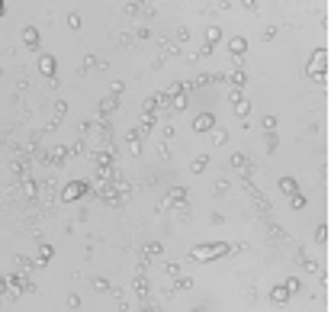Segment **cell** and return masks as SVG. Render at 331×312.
<instances>
[{"instance_id":"cell-20","label":"cell","mask_w":331,"mask_h":312,"mask_svg":"<svg viewBox=\"0 0 331 312\" xmlns=\"http://www.w3.org/2000/svg\"><path fill=\"white\" fill-rule=\"evenodd\" d=\"M228 52H231V58H244V52H248V39H244V35H235V39L228 42Z\"/></svg>"},{"instance_id":"cell-35","label":"cell","mask_w":331,"mask_h":312,"mask_svg":"<svg viewBox=\"0 0 331 312\" xmlns=\"http://www.w3.org/2000/svg\"><path fill=\"white\" fill-rule=\"evenodd\" d=\"M312 238H315L318 245H325V242H328V225H325V222H318V225H315V235H312Z\"/></svg>"},{"instance_id":"cell-50","label":"cell","mask_w":331,"mask_h":312,"mask_svg":"<svg viewBox=\"0 0 331 312\" xmlns=\"http://www.w3.org/2000/svg\"><path fill=\"white\" fill-rule=\"evenodd\" d=\"M225 190H228V181H225V177H219V181H216V193H225Z\"/></svg>"},{"instance_id":"cell-46","label":"cell","mask_w":331,"mask_h":312,"mask_svg":"<svg viewBox=\"0 0 331 312\" xmlns=\"http://www.w3.org/2000/svg\"><path fill=\"white\" fill-rule=\"evenodd\" d=\"M277 32H280L277 26H267V29L261 32V39H264V42H270V39H277Z\"/></svg>"},{"instance_id":"cell-17","label":"cell","mask_w":331,"mask_h":312,"mask_svg":"<svg viewBox=\"0 0 331 312\" xmlns=\"http://www.w3.org/2000/svg\"><path fill=\"white\" fill-rule=\"evenodd\" d=\"M39 71H42V74H45L48 81H52V77H55V71H58L55 55H42V52H39Z\"/></svg>"},{"instance_id":"cell-21","label":"cell","mask_w":331,"mask_h":312,"mask_svg":"<svg viewBox=\"0 0 331 312\" xmlns=\"http://www.w3.org/2000/svg\"><path fill=\"white\" fill-rule=\"evenodd\" d=\"M26 161H32V158H13V161H10V174H13L16 181H23V177H29V174H26V167H29Z\"/></svg>"},{"instance_id":"cell-49","label":"cell","mask_w":331,"mask_h":312,"mask_svg":"<svg viewBox=\"0 0 331 312\" xmlns=\"http://www.w3.org/2000/svg\"><path fill=\"white\" fill-rule=\"evenodd\" d=\"M68 26H71V29H81V13H71V16H68Z\"/></svg>"},{"instance_id":"cell-26","label":"cell","mask_w":331,"mask_h":312,"mask_svg":"<svg viewBox=\"0 0 331 312\" xmlns=\"http://www.w3.org/2000/svg\"><path fill=\"white\" fill-rule=\"evenodd\" d=\"M296 261H299V264H302V267L309 270V274H318V277H322V267H318V264H315L309 255H305V251H296Z\"/></svg>"},{"instance_id":"cell-15","label":"cell","mask_w":331,"mask_h":312,"mask_svg":"<svg viewBox=\"0 0 331 312\" xmlns=\"http://www.w3.org/2000/svg\"><path fill=\"white\" fill-rule=\"evenodd\" d=\"M167 200H170V206H187L190 190H187V187H170V190H167Z\"/></svg>"},{"instance_id":"cell-23","label":"cell","mask_w":331,"mask_h":312,"mask_svg":"<svg viewBox=\"0 0 331 312\" xmlns=\"http://www.w3.org/2000/svg\"><path fill=\"white\" fill-rule=\"evenodd\" d=\"M23 42H26L32 52H39V42H42V39H39V29H35V26H26V29H23Z\"/></svg>"},{"instance_id":"cell-1","label":"cell","mask_w":331,"mask_h":312,"mask_svg":"<svg viewBox=\"0 0 331 312\" xmlns=\"http://www.w3.org/2000/svg\"><path fill=\"white\" fill-rule=\"evenodd\" d=\"M228 251H231V245H225V242H203V245H193L187 258L190 261H219Z\"/></svg>"},{"instance_id":"cell-41","label":"cell","mask_w":331,"mask_h":312,"mask_svg":"<svg viewBox=\"0 0 331 312\" xmlns=\"http://www.w3.org/2000/svg\"><path fill=\"white\" fill-rule=\"evenodd\" d=\"M283 283H286V290H289V293H299V290H302V280H299V277H286Z\"/></svg>"},{"instance_id":"cell-18","label":"cell","mask_w":331,"mask_h":312,"mask_svg":"<svg viewBox=\"0 0 331 312\" xmlns=\"http://www.w3.org/2000/svg\"><path fill=\"white\" fill-rule=\"evenodd\" d=\"M225 81H228V84H231V87H235V90H241L244 84H248V71H244V68H231L228 74H225Z\"/></svg>"},{"instance_id":"cell-13","label":"cell","mask_w":331,"mask_h":312,"mask_svg":"<svg viewBox=\"0 0 331 312\" xmlns=\"http://www.w3.org/2000/svg\"><path fill=\"white\" fill-rule=\"evenodd\" d=\"M96 106H100V110H96V116H100V119H109V116L119 110V97H113V93H109V97H103Z\"/></svg>"},{"instance_id":"cell-4","label":"cell","mask_w":331,"mask_h":312,"mask_svg":"<svg viewBox=\"0 0 331 312\" xmlns=\"http://www.w3.org/2000/svg\"><path fill=\"white\" fill-rule=\"evenodd\" d=\"M71 158V148H65V145H55V148H48V151H39L35 154V164H42V167H61Z\"/></svg>"},{"instance_id":"cell-30","label":"cell","mask_w":331,"mask_h":312,"mask_svg":"<svg viewBox=\"0 0 331 312\" xmlns=\"http://www.w3.org/2000/svg\"><path fill=\"white\" fill-rule=\"evenodd\" d=\"M206 164H209V154H196V158L190 161V171H193V174H203Z\"/></svg>"},{"instance_id":"cell-5","label":"cell","mask_w":331,"mask_h":312,"mask_svg":"<svg viewBox=\"0 0 331 312\" xmlns=\"http://www.w3.org/2000/svg\"><path fill=\"white\" fill-rule=\"evenodd\" d=\"M87 193H93V187H90L87 181H81V177H77V181H71V184L61 187L58 200H61V203H77V200H84Z\"/></svg>"},{"instance_id":"cell-38","label":"cell","mask_w":331,"mask_h":312,"mask_svg":"<svg viewBox=\"0 0 331 312\" xmlns=\"http://www.w3.org/2000/svg\"><path fill=\"white\" fill-rule=\"evenodd\" d=\"M119 197H122V203H129V197H132V184H126V181H122V177H119Z\"/></svg>"},{"instance_id":"cell-34","label":"cell","mask_w":331,"mask_h":312,"mask_svg":"<svg viewBox=\"0 0 331 312\" xmlns=\"http://www.w3.org/2000/svg\"><path fill=\"white\" fill-rule=\"evenodd\" d=\"M225 142H228V132L222 126H216L212 129V145H225Z\"/></svg>"},{"instance_id":"cell-31","label":"cell","mask_w":331,"mask_h":312,"mask_svg":"<svg viewBox=\"0 0 331 312\" xmlns=\"http://www.w3.org/2000/svg\"><path fill=\"white\" fill-rule=\"evenodd\" d=\"M90 286H93L96 293H109V290H113V286H109V280H106V277H90Z\"/></svg>"},{"instance_id":"cell-52","label":"cell","mask_w":331,"mask_h":312,"mask_svg":"<svg viewBox=\"0 0 331 312\" xmlns=\"http://www.w3.org/2000/svg\"><path fill=\"white\" fill-rule=\"evenodd\" d=\"M68 306H71V309H77V306H81V296H77V293H71V296H68Z\"/></svg>"},{"instance_id":"cell-43","label":"cell","mask_w":331,"mask_h":312,"mask_svg":"<svg viewBox=\"0 0 331 312\" xmlns=\"http://www.w3.org/2000/svg\"><path fill=\"white\" fill-rule=\"evenodd\" d=\"M289 206H293V209H305V197H302V193H293V197H289Z\"/></svg>"},{"instance_id":"cell-47","label":"cell","mask_w":331,"mask_h":312,"mask_svg":"<svg viewBox=\"0 0 331 312\" xmlns=\"http://www.w3.org/2000/svg\"><path fill=\"white\" fill-rule=\"evenodd\" d=\"M264 129H267V132H274V129H277V116H274V113H267V116H264Z\"/></svg>"},{"instance_id":"cell-28","label":"cell","mask_w":331,"mask_h":312,"mask_svg":"<svg viewBox=\"0 0 331 312\" xmlns=\"http://www.w3.org/2000/svg\"><path fill=\"white\" fill-rule=\"evenodd\" d=\"M52 255H55V248L48 245V242H42V245H39V258H35V261H39V267H45V264L52 261Z\"/></svg>"},{"instance_id":"cell-2","label":"cell","mask_w":331,"mask_h":312,"mask_svg":"<svg viewBox=\"0 0 331 312\" xmlns=\"http://www.w3.org/2000/svg\"><path fill=\"white\" fill-rule=\"evenodd\" d=\"M305 74H309L315 84H325V77H328V49H315V52L309 55Z\"/></svg>"},{"instance_id":"cell-10","label":"cell","mask_w":331,"mask_h":312,"mask_svg":"<svg viewBox=\"0 0 331 312\" xmlns=\"http://www.w3.org/2000/svg\"><path fill=\"white\" fill-rule=\"evenodd\" d=\"M20 190H23V197H26V200H39L42 197V181H35V177H23Z\"/></svg>"},{"instance_id":"cell-19","label":"cell","mask_w":331,"mask_h":312,"mask_svg":"<svg viewBox=\"0 0 331 312\" xmlns=\"http://www.w3.org/2000/svg\"><path fill=\"white\" fill-rule=\"evenodd\" d=\"M277 187H280V193H286V197H293V193H299V181L296 177H289V174H283L277 181Z\"/></svg>"},{"instance_id":"cell-44","label":"cell","mask_w":331,"mask_h":312,"mask_svg":"<svg viewBox=\"0 0 331 312\" xmlns=\"http://www.w3.org/2000/svg\"><path fill=\"white\" fill-rule=\"evenodd\" d=\"M122 90H126V81H113L109 84V93H113V97H122Z\"/></svg>"},{"instance_id":"cell-51","label":"cell","mask_w":331,"mask_h":312,"mask_svg":"<svg viewBox=\"0 0 331 312\" xmlns=\"http://www.w3.org/2000/svg\"><path fill=\"white\" fill-rule=\"evenodd\" d=\"M148 35H151V32L145 29V26H139V29H135V39H139V42H145V39H148Z\"/></svg>"},{"instance_id":"cell-33","label":"cell","mask_w":331,"mask_h":312,"mask_svg":"<svg viewBox=\"0 0 331 312\" xmlns=\"http://www.w3.org/2000/svg\"><path fill=\"white\" fill-rule=\"evenodd\" d=\"M13 261H16V267H20V270H29V267H39V261H32V258H26V255H16Z\"/></svg>"},{"instance_id":"cell-22","label":"cell","mask_w":331,"mask_h":312,"mask_svg":"<svg viewBox=\"0 0 331 312\" xmlns=\"http://www.w3.org/2000/svg\"><path fill=\"white\" fill-rule=\"evenodd\" d=\"M293 293L286 290V283H277V286H270V303H277V306H283L286 299H289Z\"/></svg>"},{"instance_id":"cell-3","label":"cell","mask_w":331,"mask_h":312,"mask_svg":"<svg viewBox=\"0 0 331 312\" xmlns=\"http://www.w3.org/2000/svg\"><path fill=\"white\" fill-rule=\"evenodd\" d=\"M167 100H170V113H183L187 110V93H190V87H187V81H174V84H167Z\"/></svg>"},{"instance_id":"cell-32","label":"cell","mask_w":331,"mask_h":312,"mask_svg":"<svg viewBox=\"0 0 331 312\" xmlns=\"http://www.w3.org/2000/svg\"><path fill=\"white\" fill-rule=\"evenodd\" d=\"M161 52L170 58V55H180V45L174 42V39H161Z\"/></svg>"},{"instance_id":"cell-37","label":"cell","mask_w":331,"mask_h":312,"mask_svg":"<svg viewBox=\"0 0 331 312\" xmlns=\"http://www.w3.org/2000/svg\"><path fill=\"white\" fill-rule=\"evenodd\" d=\"M277 145H280V135H277V132H270V135H267V142H264L267 154H274V151H277Z\"/></svg>"},{"instance_id":"cell-16","label":"cell","mask_w":331,"mask_h":312,"mask_svg":"<svg viewBox=\"0 0 331 312\" xmlns=\"http://www.w3.org/2000/svg\"><path fill=\"white\" fill-rule=\"evenodd\" d=\"M216 129V116L212 113H200L193 119V132H212Z\"/></svg>"},{"instance_id":"cell-14","label":"cell","mask_w":331,"mask_h":312,"mask_svg":"<svg viewBox=\"0 0 331 312\" xmlns=\"http://www.w3.org/2000/svg\"><path fill=\"white\" fill-rule=\"evenodd\" d=\"M65 116H68V100H55L52 103V119H48V132H52Z\"/></svg>"},{"instance_id":"cell-25","label":"cell","mask_w":331,"mask_h":312,"mask_svg":"<svg viewBox=\"0 0 331 312\" xmlns=\"http://www.w3.org/2000/svg\"><path fill=\"white\" fill-rule=\"evenodd\" d=\"M154 119H158V113H139V129H142V135H148V132L154 129Z\"/></svg>"},{"instance_id":"cell-48","label":"cell","mask_w":331,"mask_h":312,"mask_svg":"<svg viewBox=\"0 0 331 312\" xmlns=\"http://www.w3.org/2000/svg\"><path fill=\"white\" fill-rule=\"evenodd\" d=\"M164 274H167V277H177V274H180V264H164Z\"/></svg>"},{"instance_id":"cell-36","label":"cell","mask_w":331,"mask_h":312,"mask_svg":"<svg viewBox=\"0 0 331 312\" xmlns=\"http://www.w3.org/2000/svg\"><path fill=\"white\" fill-rule=\"evenodd\" d=\"M161 242H148V245H145V251H142V255H148V258H158V255H161Z\"/></svg>"},{"instance_id":"cell-12","label":"cell","mask_w":331,"mask_h":312,"mask_svg":"<svg viewBox=\"0 0 331 312\" xmlns=\"http://www.w3.org/2000/svg\"><path fill=\"white\" fill-rule=\"evenodd\" d=\"M126 142H129L132 154H135V158H142V145H145V135H142V129H139V126L126 132Z\"/></svg>"},{"instance_id":"cell-11","label":"cell","mask_w":331,"mask_h":312,"mask_svg":"<svg viewBox=\"0 0 331 312\" xmlns=\"http://www.w3.org/2000/svg\"><path fill=\"white\" fill-rule=\"evenodd\" d=\"M148 290H151V283H148V277H145V270H135V277H132V293H135L139 299H148Z\"/></svg>"},{"instance_id":"cell-53","label":"cell","mask_w":331,"mask_h":312,"mask_svg":"<svg viewBox=\"0 0 331 312\" xmlns=\"http://www.w3.org/2000/svg\"><path fill=\"white\" fill-rule=\"evenodd\" d=\"M209 55H212V49H209V45H203V49H200V52H196L193 58H209Z\"/></svg>"},{"instance_id":"cell-24","label":"cell","mask_w":331,"mask_h":312,"mask_svg":"<svg viewBox=\"0 0 331 312\" xmlns=\"http://www.w3.org/2000/svg\"><path fill=\"white\" fill-rule=\"evenodd\" d=\"M244 193H248V197H251V200H254L261 209H270V206H267V200H264V193H261V190H257L251 181H244Z\"/></svg>"},{"instance_id":"cell-45","label":"cell","mask_w":331,"mask_h":312,"mask_svg":"<svg viewBox=\"0 0 331 312\" xmlns=\"http://www.w3.org/2000/svg\"><path fill=\"white\" fill-rule=\"evenodd\" d=\"M267 229H270V235H274V238H286V232H283V229H280V225H277V222H270V219H267Z\"/></svg>"},{"instance_id":"cell-29","label":"cell","mask_w":331,"mask_h":312,"mask_svg":"<svg viewBox=\"0 0 331 312\" xmlns=\"http://www.w3.org/2000/svg\"><path fill=\"white\" fill-rule=\"evenodd\" d=\"M219 42H222V29H219V26H209V29H206V45H209V49H216Z\"/></svg>"},{"instance_id":"cell-7","label":"cell","mask_w":331,"mask_h":312,"mask_svg":"<svg viewBox=\"0 0 331 312\" xmlns=\"http://www.w3.org/2000/svg\"><path fill=\"white\" fill-rule=\"evenodd\" d=\"M20 293H26V290H23V277H20V274H7V277H4V299H13V303H16Z\"/></svg>"},{"instance_id":"cell-42","label":"cell","mask_w":331,"mask_h":312,"mask_svg":"<svg viewBox=\"0 0 331 312\" xmlns=\"http://www.w3.org/2000/svg\"><path fill=\"white\" fill-rule=\"evenodd\" d=\"M84 151H87V139L81 135V139L74 142V145H71V154H84Z\"/></svg>"},{"instance_id":"cell-6","label":"cell","mask_w":331,"mask_h":312,"mask_svg":"<svg viewBox=\"0 0 331 312\" xmlns=\"http://www.w3.org/2000/svg\"><path fill=\"white\" fill-rule=\"evenodd\" d=\"M116 184H119V181H116ZM116 184H96V187H93V197H100L103 203H109V206H116V209L126 206V203H122V197H119V187H116Z\"/></svg>"},{"instance_id":"cell-9","label":"cell","mask_w":331,"mask_h":312,"mask_svg":"<svg viewBox=\"0 0 331 312\" xmlns=\"http://www.w3.org/2000/svg\"><path fill=\"white\" fill-rule=\"evenodd\" d=\"M228 164H231V171H238L241 177H248V174L254 171V164H251V158H248V154H244V151H231Z\"/></svg>"},{"instance_id":"cell-40","label":"cell","mask_w":331,"mask_h":312,"mask_svg":"<svg viewBox=\"0 0 331 312\" xmlns=\"http://www.w3.org/2000/svg\"><path fill=\"white\" fill-rule=\"evenodd\" d=\"M190 39V26H177V32H174V42L180 45V42H187Z\"/></svg>"},{"instance_id":"cell-27","label":"cell","mask_w":331,"mask_h":312,"mask_svg":"<svg viewBox=\"0 0 331 312\" xmlns=\"http://www.w3.org/2000/svg\"><path fill=\"white\" fill-rule=\"evenodd\" d=\"M93 68H106V62H100V58H93V55H87V58H84V62H81V68H77V74L84 77V74H87V71H93Z\"/></svg>"},{"instance_id":"cell-8","label":"cell","mask_w":331,"mask_h":312,"mask_svg":"<svg viewBox=\"0 0 331 312\" xmlns=\"http://www.w3.org/2000/svg\"><path fill=\"white\" fill-rule=\"evenodd\" d=\"M228 103H231V110H235V116L248 119V113H251V103H248V97H244L241 90H235V87H231V93H228Z\"/></svg>"},{"instance_id":"cell-39","label":"cell","mask_w":331,"mask_h":312,"mask_svg":"<svg viewBox=\"0 0 331 312\" xmlns=\"http://www.w3.org/2000/svg\"><path fill=\"white\" fill-rule=\"evenodd\" d=\"M174 290H193V280H190V277H180V274H177V277H174Z\"/></svg>"}]
</instances>
